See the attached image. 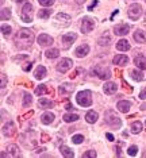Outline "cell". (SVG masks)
I'll use <instances>...</instances> for the list:
<instances>
[{
    "mask_svg": "<svg viewBox=\"0 0 146 158\" xmlns=\"http://www.w3.org/2000/svg\"><path fill=\"white\" fill-rule=\"evenodd\" d=\"M15 42L19 49L22 48H28L34 42V33L28 28H22L19 30L15 35Z\"/></svg>",
    "mask_w": 146,
    "mask_h": 158,
    "instance_id": "6da1fadb",
    "label": "cell"
},
{
    "mask_svg": "<svg viewBox=\"0 0 146 158\" xmlns=\"http://www.w3.org/2000/svg\"><path fill=\"white\" fill-rule=\"evenodd\" d=\"M76 102L79 103V106H81V107H90L92 104V93L90 91L79 92L76 96Z\"/></svg>",
    "mask_w": 146,
    "mask_h": 158,
    "instance_id": "7a4b0ae2",
    "label": "cell"
},
{
    "mask_svg": "<svg viewBox=\"0 0 146 158\" xmlns=\"http://www.w3.org/2000/svg\"><path fill=\"white\" fill-rule=\"evenodd\" d=\"M104 118H106V123L108 126H111L112 128H116V130L120 128V126H122V120H120L119 118L112 112V111H107Z\"/></svg>",
    "mask_w": 146,
    "mask_h": 158,
    "instance_id": "3957f363",
    "label": "cell"
},
{
    "mask_svg": "<svg viewBox=\"0 0 146 158\" xmlns=\"http://www.w3.org/2000/svg\"><path fill=\"white\" fill-rule=\"evenodd\" d=\"M22 19L24 20L26 23H31L33 22V6L30 3H26L22 8Z\"/></svg>",
    "mask_w": 146,
    "mask_h": 158,
    "instance_id": "277c9868",
    "label": "cell"
},
{
    "mask_svg": "<svg viewBox=\"0 0 146 158\" xmlns=\"http://www.w3.org/2000/svg\"><path fill=\"white\" fill-rule=\"evenodd\" d=\"M94 27H95V22H94V19H91V18H84L83 19V22H81V33L83 34H88L90 31L94 30Z\"/></svg>",
    "mask_w": 146,
    "mask_h": 158,
    "instance_id": "5b68a950",
    "label": "cell"
},
{
    "mask_svg": "<svg viewBox=\"0 0 146 158\" xmlns=\"http://www.w3.org/2000/svg\"><path fill=\"white\" fill-rule=\"evenodd\" d=\"M92 73L96 74L99 78H102V80H108L110 77H111V72L110 69H103L100 66H95L94 69H92Z\"/></svg>",
    "mask_w": 146,
    "mask_h": 158,
    "instance_id": "8992f818",
    "label": "cell"
},
{
    "mask_svg": "<svg viewBox=\"0 0 146 158\" xmlns=\"http://www.w3.org/2000/svg\"><path fill=\"white\" fill-rule=\"evenodd\" d=\"M141 14H142V7L140 4H133L129 8V18L130 19H133V20L140 19Z\"/></svg>",
    "mask_w": 146,
    "mask_h": 158,
    "instance_id": "52a82bcc",
    "label": "cell"
},
{
    "mask_svg": "<svg viewBox=\"0 0 146 158\" xmlns=\"http://www.w3.org/2000/svg\"><path fill=\"white\" fill-rule=\"evenodd\" d=\"M73 65V61L70 60V58H64L60 61V64L57 65V70L58 72H61V73H65V72H68L72 68Z\"/></svg>",
    "mask_w": 146,
    "mask_h": 158,
    "instance_id": "ba28073f",
    "label": "cell"
},
{
    "mask_svg": "<svg viewBox=\"0 0 146 158\" xmlns=\"http://www.w3.org/2000/svg\"><path fill=\"white\" fill-rule=\"evenodd\" d=\"M77 39V34L76 33H68L65 34L62 37V44H64V48L68 49V48H70L72 46V44L74 41Z\"/></svg>",
    "mask_w": 146,
    "mask_h": 158,
    "instance_id": "9c48e42d",
    "label": "cell"
},
{
    "mask_svg": "<svg viewBox=\"0 0 146 158\" xmlns=\"http://www.w3.org/2000/svg\"><path fill=\"white\" fill-rule=\"evenodd\" d=\"M114 33L116 35H127L130 33V26L127 23H122L114 27Z\"/></svg>",
    "mask_w": 146,
    "mask_h": 158,
    "instance_id": "30bf717a",
    "label": "cell"
},
{
    "mask_svg": "<svg viewBox=\"0 0 146 158\" xmlns=\"http://www.w3.org/2000/svg\"><path fill=\"white\" fill-rule=\"evenodd\" d=\"M2 132H3V135H6V136H12L15 134V124H14V122H8V123H6L3 126Z\"/></svg>",
    "mask_w": 146,
    "mask_h": 158,
    "instance_id": "8fae6325",
    "label": "cell"
},
{
    "mask_svg": "<svg viewBox=\"0 0 146 158\" xmlns=\"http://www.w3.org/2000/svg\"><path fill=\"white\" fill-rule=\"evenodd\" d=\"M116 108H118L122 114H127L131 108V103L127 102V100H119L118 104H116Z\"/></svg>",
    "mask_w": 146,
    "mask_h": 158,
    "instance_id": "7c38bea8",
    "label": "cell"
},
{
    "mask_svg": "<svg viewBox=\"0 0 146 158\" xmlns=\"http://www.w3.org/2000/svg\"><path fill=\"white\" fill-rule=\"evenodd\" d=\"M38 44L41 46H50L53 44V38L48 34H41L40 37H38Z\"/></svg>",
    "mask_w": 146,
    "mask_h": 158,
    "instance_id": "4fadbf2b",
    "label": "cell"
},
{
    "mask_svg": "<svg viewBox=\"0 0 146 158\" xmlns=\"http://www.w3.org/2000/svg\"><path fill=\"white\" fill-rule=\"evenodd\" d=\"M103 91H104L106 95H112L118 91V85L115 82H106L104 87H103Z\"/></svg>",
    "mask_w": 146,
    "mask_h": 158,
    "instance_id": "5bb4252c",
    "label": "cell"
},
{
    "mask_svg": "<svg viewBox=\"0 0 146 158\" xmlns=\"http://www.w3.org/2000/svg\"><path fill=\"white\" fill-rule=\"evenodd\" d=\"M90 53V46H88L87 44H84V45H81L79 46V48L76 49V56L77 57H80V58H83V57H85Z\"/></svg>",
    "mask_w": 146,
    "mask_h": 158,
    "instance_id": "9a60e30c",
    "label": "cell"
},
{
    "mask_svg": "<svg viewBox=\"0 0 146 158\" xmlns=\"http://www.w3.org/2000/svg\"><path fill=\"white\" fill-rule=\"evenodd\" d=\"M127 62H129V58H127L124 54H118V56L114 57V60H112L114 65H126Z\"/></svg>",
    "mask_w": 146,
    "mask_h": 158,
    "instance_id": "2e32d148",
    "label": "cell"
},
{
    "mask_svg": "<svg viewBox=\"0 0 146 158\" xmlns=\"http://www.w3.org/2000/svg\"><path fill=\"white\" fill-rule=\"evenodd\" d=\"M73 91H74V87L70 84H62L61 87L58 88L60 95H69V93H72Z\"/></svg>",
    "mask_w": 146,
    "mask_h": 158,
    "instance_id": "e0dca14e",
    "label": "cell"
},
{
    "mask_svg": "<svg viewBox=\"0 0 146 158\" xmlns=\"http://www.w3.org/2000/svg\"><path fill=\"white\" fill-rule=\"evenodd\" d=\"M134 39L135 42H138V44H144V42H146V33L142 30H138L134 33Z\"/></svg>",
    "mask_w": 146,
    "mask_h": 158,
    "instance_id": "ac0fdd59",
    "label": "cell"
},
{
    "mask_svg": "<svg viewBox=\"0 0 146 158\" xmlns=\"http://www.w3.org/2000/svg\"><path fill=\"white\" fill-rule=\"evenodd\" d=\"M116 49L119 52H127V50H130V44L126 39H120V41H118V44H116Z\"/></svg>",
    "mask_w": 146,
    "mask_h": 158,
    "instance_id": "d6986e66",
    "label": "cell"
},
{
    "mask_svg": "<svg viewBox=\"0 0 146 158\" xmlns=\"http://www.w3.org/2000/svg\"><path fill=\"white\" fill-rule=\"evenodd\" d=\"M54 114H52V112H45L44 115L41 116V119H42V123L44 124H52L53 123V120H54Z\"/></svg>",
    "mask_w": 146,
    "mask_h": 158,
    "instance_id": "ffe728a7",
    "label": "cell"
},
{
    "mask_svg": "<svg viewBox=\"0 0 146 158\" xmlns=\"http://www.w3.org/2000/svg\"><path fill=\"white\" fill-rule=\"evenodd\" d=\"M134 64L140 68L141 70H145L146 69V60L144 58V56H138L134 58Z\"/></svg>",
    "mask_w": 146,
    "mask_h": 158,
    "instance_id": "44dd1931",
    "label": "cell"
},
{
    "mask_svg": "<svg viewBox=\"0 0 146 158\" xmlns=\"http://www.w3.org/2000/svg\"><path fill=\"white\" fill-rule=\"evenodd\" d=\"M85 119H87L88 123L94 124V123H96V120L99 119V115H98V112H95V111H90V112H87V115H85Z\"/></svg>",
    "mask_w": 146,
    "mask_h": 158,
    "instance_id": "7402d4cb",
    "label": "cell"
},
{
    "mask_svg": "<svg viewBox=\"0 0 146 158\" xmlns=\"http://www.w3.org/2000/svg\"><path fill=\"white\" fill-rule=\"evenodd\" d=\"M38 104H40L41 108H52V107L54 106V102H52V100H49L46 98H41Z\"/></svg>",
    "mask_w": 146,
    "mask_h": 158,
    "instance_id": "603a6c76",
    "label": "cell"
},
{
    "mask_svg": "<svg viewBox=\"0 0 146 158\" xmlns=\"http://www.w3.org/2000/svg\"><path fill=\"white\" fill-rule=\"evenodd\" d=\"M46 76V68L44 65H40L37 68V70H35V78L37 80H42Z\"/></svg>",
    "mask_w": 146,
    "mask_h": 158,
    "instance_id": "cb8c5ba5",
    "label": "cell"
},
{
    "mask_svg": "<svg viewBox=\"0 0 146 158\" xmlns=\"http://www.w3.org/2000/svg\"><path fill=\"white\" fill-rule=\"evenodd\" d=\"M60 152H61L62 156L66 157V158H73V157H74L72 149H70V147H68V146H64V145H62L61 147H60Z\"/></svg>",
    "mask_w": 146,
    "mask_h": 158,
    "instance_id": "d4e9b609",
    "label": "cell"
},
{
    "mask_svg": "<svg viewBox=\"0 0 146 158\" xmlns=\"http://www.w3.org/2000/svg\"><path fill=\"white\" fill-rule=\"evenodd\" d=\"M130 74H131V78L135 80V81H142L144 80V73H142L141 70H131Z\"/></svg>",
    "mask_w": 146,
    "mask_h": 158,
    "instance_id": "484cf974",
    "label": "cell"
},
{
    "mask_svg": "<svg viewBox=\"0 0 146 158\" xmlns=\"http://www.w3.org/2000/svg\"><path fill=\"white\" fill-rule=\"evenodd\" d=\"M80 118H79V115L77 114H66V115H64V120H65L66 123H72V122H76Z\"/></svg>",
    "mask_w": 146,
    "mask_h": 158,
    "instance_id": "4316f807",
    "label": "cell"
},
{
    "mask_svg": "<svg viewBox=\"0 0 146 158\" xmlns=\"http://www.w3.org/2000/svg\"><path fill=\"white\" fill-rule=\"evenodd\" d=\"M8 152H10V157H20L19 149L16 145H10L8 146Z\"/></svg>",
    "mask_w": 146,
    "mask_h": 158,
    "instance_id": "83f0119b",
    "label": "cell"
},
{
    "mask_svg": "<svg viewBox=\"0 0 146 158\" xmlns=\"http://www.w3.org/2000/svg\"><path fill=\"white\" fill-rule=\"evenodd\" d=\"M50 15H52V10H48V8H44L38 12V18H41V19H48Z\"/></svg>",
    "mask_w": 146,
    "mask_h": 158,
    "instance_id": "f1b7e54d",
    "label": "cell"
},
{
    "mask_svg": "<svg viewBox=\"0 0 146 158\" xmlns=\"http://www.w3.org/2000/svg\"><path fill=\"white\" fill-rule=\"evenodd\" d=\"M45 54L48 58H57V57L60 56V52H58V49H50V50H48Z\"/></svg>",
    "mask_w": 146,
    "mask_h": 158,
    "instance_id": "f546056e",
    "label": "cell"
},
{
    "mask_svg": "<svg viewBox=\"0 0 146 158\" xmlns=\"http://www.w3.org/2000/svg\"><path fill=\"white\" fill-rule=\"evenodd\" d=\"M141 130H142V123L141 122H134V123L131 124V131H133L134 134L141 132Z\"/></svg>",
    "mask_w": 146,
    "mask_h": 158,
    "instance_id": "4dcf8cb0",
    "label": "cell"
},
{
    "mask_svg": "<svg viewBox=\"0 0 146 158\" xmlns=\"http://www.w3.org/2000/svg\"><path fill=\"white\" fill-rule=\"evenodd\" d=\"M56 19H57V20H60V22H64V23H66V22H69V20H70V16H69V15H66V14H62V12H60V14H57Z\"/></svg>",
    "mask_w": 146,
    "mask_h": 158,
    "instance_id": "1f68e13d",
    "label": "cell"
},
{
    "mask_svg": "<svg viewBox=\"0 0 146 158\" xmlns=\"http://www.w3.org/2000/svg\"><path fill=\"white\" fill-rule=\"evenodd\" d=\"M108 44H111V38L108 37V35H103V37H100V39H99V45L102 46H107Z\"/></svg>",
    "mask_w": 146,
    "mask_h": 158,
    "instance_id": "d6a6232c",
    "label": "cell"
},
{
    "mask_svg": "<svg viewBox=\"0 0 146 158\" xmlns=\"http://www.w3.org/2000/svg\"><path fill=\"white\" fill-rule=\"evenodd\" d=\"M31 103H33V98H31V95L24 93V96H23V107L26 108V107H28Z\"/></svg>",
    "mask_w": 146,
    "mask_h": 158,
    "instance_id": "836d02e7",
    "label": "cell"
},
{
    "mask_svg": "<svg viewBox=\"0 0 146 158\" xmlns=\"http://www.w3.org/2000/svg\"><path fill=\"white\" fill-rule=\"evenodd\" d=\"M48 92V88H46V85H38L37 88H35V95L37 96H41L44 95V93Z\"/></svg>",
    "mask_w": 146,
    "mask_h": 158,
    "instance_id": "e575fe53",
    "label": "cell"
},
{
    "mask_svg": "<svg viewBox=\"0 0 146 158\" xmlns=\"http://www.w3.org/2000/svg\"><path fill=\"white\" fill-rule=\"evenodd\" d=\"M11 18V10L10 8H4L2 10V20H7Z\"/></svg>",
    "mask_w": 146,
    "mask_h": 158,
    "instance_id": "d590c367",
    "label": "cell"
},
{
    "mask_svg": "<svg viewBox=\"0 0 146 158\" xmlns=\"http://www.w3.org/2000/svg\"><path fill=\"white\" fill-rule=\"evenodd\" d=\"M2 33L4 35H10L12 33V28L10 26H7V24H2Z\"/></svg>",
    "mask_w": 146,
    "mask_h": 158,
    "instance_id": "8d00e7d4",
    "label": "cell"
},
{
    "mask_svg": "<svg viewBox=\"0 0 146 158\" xmlns=\"http://www.w3.org/2000/svg\"><path fill=\"white\" fill-rule=\"evenodd\" d=\"M72 142L76 143V145H80V143L84 142V136L83 135H74L72 138Z\"/></svg>",
    "mask_w": 146,
    "mask_h": 158,
    "instance_id": "74e56055",
    "label": "cell"
},
{
    "mask_svg": "<svg viewBox=\"0 0 146 158\" xmlns=\"http://www.w3.org/2000/svg\"><path fill=\"white\" fill-rule=\"evenodd\" d=\"M40 2V4L41 6H44V7H50L54 4V0H38Z\"/></svg>",
    "mask_w": 146,
    "mask_h": 158,
    "instance_id": "f35d334b",
    "label": "cell"
},
{
    "mask_svg": "<svg viewBox=\"0 0 146 158\" xmlns=\"http://www.w3.org/2000/svg\"><path fill=\"white\" fill-rule=\"evenodd\" d=\"M129 156H131V157H134V156H137V153H138V147L137 146H130L129 147Z\"/></svg>",
    "mask_w": 146,
    "mask_h": 158,
    "instance_id": "ab89813d",
    "label": "cell"
},
{
    "mask_svg": "<svg viewBox=\"0 0 146 158\" xmlns=\"http://www.w3.org/2000/svg\"><path fill=\"white\" fill-rule=\"evenodd\" d=\"M83 157H84V158H88V157H91V158H96V153H95V152H92V150H91V152L84 153V154H83Z\"/></svg>",
    "mask_w": 146,
    "mask_h": 158,
    "instance_id": "60d3db41",
    "label": "cell"
},
{
    "mask_svg": "<svg viewBox=\"0 0 146 158\" xmlns=\"http://www.w3.org/2000/svg\"><path fill=\"white\" fill-rule=\"evenodd\" d=\"M140 99H142V100H146V87H145V88L141 91V93H140Z\"/></svg>",
    "mask_w": 146,
    "mask_h": 158,
    "instance_id": "b9f144b4",
    "label": "cell"
},
{
    "mask_svg": "<svg viewBox=\"0 0 146 158\" xmlns=\"http://www.w3.org/2000/svg\"><path fill=\"white\" fill-rule=\"evenodd\" d=\"M98 0H94V3H92V6H90V7H88V11H92V10H94L95 8V6H98Z\"/></svg>",
    "mask_w": 146,
    "mask_h": 158,
    "instance_id": "7bdbcfd3",
    "label": "cell"
},
{
    "mask_svg": "<svg viewBox=\"0 0 146 158\" xmlns=\"http://www.w3.org/2000/svg\"><path fill=\"white\" fill-rule=\"evenodd\" d=\"M6 84H7V78H6V76H3V77H2V85H0V87H2V89L6 87Z\"/></svg>",
    "mask_w": 146,
    "mask_h": 158,
    "instance_id": "ee69618b",
    "label": "cell"
},
{
    "mask_svg": "<svg viewBox=\"0 0 146 158\" xmlns=\"http://www.w3.org/2000/svg\"><path fill=\"white\" fill-rule=\"evenodd\" d=\"M106 136H107V139H108V141H114V139H115V138H114V135L112 134H110V132H107V134H106Z\"/></svg>",
    "mask_w": 146,
    "mask_h": 158,
    "instance_id": "f6af8a7d",
    "label": "cell"
},
{
    "mask_svg": "<svg viewBox=\"0 0 146 158\" xmlns=\"http://www.w3.org/2000/svg\"><path fill=\"white\" fill-rule=\"evenodd\" d=\"M31 65H33V64H26V66H24V70L28 72V70L31 69Z\"/></svg>",
    "mask_w": 146,
    "mask_h": 158,
    "instance_id": "bcb514c9",
    "label": "cell"
},
{
    "mask_svg": "<svg viewBox=\"0 0 146 158\" xmlns=\"http://www.w3.org/2000/svg\"><path fill=\"white\" fill-rule=\"evenodd\" d=\"M65 108H66L68 111H70V110H72V104H70V103H66V104H65Z\"/></svg>",
    "mask_w": 146,
    "mask_h": 158,
    "instance_id": "7dc6e473",
    "label": "cell"
},
{
    "mask_svg": "<svg viewBox=\"0 0 146 158\" xmlns=\"http://www.w3.org/2000/svg\"><path fill=\"white\" fill-rule=\"evenodd\" d=\"M49 139V135H42V142H46Z\"/></svg>",
    "mask_w": 146,
    "mask_h": 158,
    "instance_id": "c3c4849f",
    "label": "cell"
},
{
    "mask_svg": "<svg viewBox=\"0 0 146 158\" xmlns=\"http://www.w3.org/2000/svg\"><path fill=\"white\" fill-rule=\"evenodd\" d=\"M141 110H142V111H145V112H146V103H144V104H142Z\"/></svg>",
    "mask_w": 146,
    "mask_h": 158,
    "instance_id": "681fc988",
    "label": "cell"
},
{
    "mask_svg": "<svg viewBox=\"0 0 146 158\" xmlns=\"http://www.w3.org/2000/svg\"><path fill=\"white\" fill-rule=\"evenodd\" d=\"M76 2H77V3H80V4H83V3L85 2V0H76Z\"/></svg>",
    "mask_w": 146,
    "mask_h": 158,
    "instance_id": "f907efd6",
    "label": "cell"
}]
</instances>
